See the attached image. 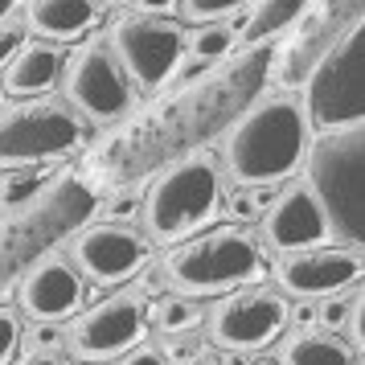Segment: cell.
I'll use <instances>...</instances> for the list:
<instances>
[{
	"label": "cell",
	"instance_id": "cell-1",
	"mask_svg": "<svg viewBox=\"0 0 365 365\" xmlns=\"http://www.w3.org/2000/svg\"><path fill=\"white\" fill-rule=\"evenodd\" d=\"M308 123L292 95H267L234 119L226 135V173L238 185H275L304 165Z\"/></svg>",
	"mask_w": 365,
	"mask_h": 365
},
{
	"label": "cell",
	"instance_id": "cell-2",
	"mask_svg": "<svg viewBox=\"0 0 365 365\" xmlns=\"http://www.w3.org/2000/svg\"><path fill=\"white\" fill-rule=\"evenodd\" d=\"M165 275L181 296H230L263 279L267 255L259 238L242 226H214L168 250Z\"/></svg>",
	"mask_w": 365,
	"mask_h": 365
},
{
	"label": "cell",
	"instance_id": "cell-3",
	"mask_svg": "<svg viewBox=\"0 0 365 365\" xmlns=\"http://www.w3.org/2000/svg\"><path fill=\"white\" fill-rule=\"evenodd\" d=\"M222 197H226V189H222L217 160L210 152H193L185 160H173L152 181L148 197L140 201V214L156 242L177 247L185 238L201 234L210 222H217Z\"/></svg>",
	"mask_w": 365,
	"mask_h": 365
},
{
	"label": "cell",
	"instance_id": "cell-4",
	"mask_svg": "<svg viewBox=\"0 0 365 365\" xmlns=\"http://www.w3.org/2000/svg\"><path fill=\"white\" fill-rule=\"evenodd\" d=\"M308 189L329 217L341 247L361 250L365 242V128L316 135L308 152Z\"/></svg>",
	"mask_w": 365,
	"mask_h": 365
},
{
	"label": "cell",
	"instance_id": "cell-5",
	"mask_svg": "<svg viewBox=\"0 0 365 365\" xmlns=\"http://www.w3.org/2000/svg\"><path fill=\"white\" fill-rule=\"evenodd\" d=\"M304 123L316 132L361 128L365 119V29L353 25L304 78Z\"/></svg>",
	"mask_w": 365,
	"mask_h": 365
},
{
	"label": "cell",
	"instance_id": "cell-6",
	"mask_svg": "<svg viewBox=\"0 0 365 365\" xmlns=\"http://www.w3.org/2000/svg\"><path fill=\"white\" fill-rule=\"evenodd\" d=\"M83 148L78 115L50 99H25L0 111V168H37Z\"/></svg>",
	"mask_w": 365,
	"mask_h": 365
},
{
	"label": "cell",
	"instance_id": "cell-7",
	"mask_svg": "<svg viewBox=\"0 0 365 365\" xmlns=\"http://www.w3.org/2000/svg\"><path fill=\"white\" fill-rule=\"evenodd\" d=\"M144 336H148V299L135 287H123V292H111L107 299L83 308L78 320H70L66 349L74 357H83L86 365H103L144 345Z\"/></svg>",
	"mask_w": 365,
	"mask_h": 365
},
{
	"label": "cell",
	"instance_id": "cell-8",
	"mask_svg": "<svg viewBox=\"0 0 365 365\" xmlns=\"http://www.w3.org/2000/svg\"><path fill=\"white\" fill-rule=\"evenodd\" d=\"M107 46L115 53V62L123 66V74L144 91H156L173 78L177 62L185 58V29L177 21L160 17H119L111 25Z\"/></svg>",
	"mask_w": 365,
	"mask_h": 365
},
{
	"label": "cell",
	"instance_id": "cell-9",
	"mask_svg": "<svg viewBox=\"0 0 365 365\" xmlns=\"http://www.w3.org/2000/svg\"><path fill=\"white\" fill-rule=\"evenodd\" d=\"M292 304L271 292V287H238L230 296H222L210 312V336L217 349L230 353H255V349L275 345L283 329L292 324Z\"/></svg>",
	"mask_w": 365,
	"mask_h": 365
},
{
	"label": "cell",
	"instance_id": "cell-10",
	"mask_svg": "<svg viewBox=\"0 0 365 365\" xmlns=\"http://www.w3.org/2000/svg\"><path fill=\"white\" fill-rule=\"evenodd\" d=\"M66 99L78 107V115L95 123H119L132 111V78L123 74L107 41H86L66 62Z\"/></svg>",
	"mask_w": 365,
	"mask_h": 365
},
{
	"label": "cell",
	"instance_id": "cell-11",
	"mask_svg": "<svg viewBox=\"0 0 365 365\" xmlns=\"http://www.w3.org/2000/svg\"><path fill=\"white\" fill-rule=\"evenodd\" d=\"M353 25H361V0H320L316 9H308V17L299 21V29L292 34V41L275 53V66L271 70H275L279 86H304L308 70H312Z\"/></svg>",
	"mask_w": 365,
	"mask_h": 365
},
{
	"label": "cell",
	"instance_id": "cell-12",
	"mask_svg": "<svg viewBox=\"0 0 365 365\" xmlns=\"http://www.w3.org/2000/svg\"><path fill=\"white\" fill-rule=\"evenodd\" d=\"M148 255L152 242L144 238V230H135L128 222H91L70 247L74 267L103 287L132 279L135 271L148 263Z\"/></svg>",
	"mask_w": 365,
	"mask_h": 365
},
{
	"label": "cell",
	"instance_id": "cell-13",
	"mask_svg": "<svg viewBox=\"0 0 365 365\" xmlns=\"http://www.w3.org/2000/svg\"><path fill=\"white\" fill-rule=\"evenodd\" d=\"M275 279L287 296L324 299L345 296L361 283V250L353 247H312L275 259Z\"/></svg>",
	"mask_w": 365,
	"mask_h": 365
},
{
	"label": "cell",
	"instance_id": "cell-14",
	"mask_svg": "<svg viewBox=\"0 0 365 365\" xmlns=\"http://www.w3.org/2000/svg\"><path fill=\"white\" fill-rule=\"evenodd\" d=\"M83 296H86L83 271L74 267L70 255H58V250L41 255L21 279V308L34 320L62 324V320L83 312Z\"/></svg>",
	"mask_w": 365,
	"mask_h": 365
},
{
	"label": "cell",
	"instance_id": "cell-15",
	"mask_svg": "<svg viewBox=\"0 0 365 365\" xmlns=\"http://www.w3.org/2000/svg\"><path fill=\"white\" fill-rule=\"evenodd\" d=\"M259 217H263L267 247H275L279 255L329 247V238H332L329 217H324L320 201L312 197V189H308L304 181L279 189V193H275V201H271Z\"/></svg>",
	"mask_w": 365,
	"mask_h": 365
},
{
	"label": "cell",
	"instance_id": "cell-16",
	"mask_svg": "<svg viewBox=\"0 0 365 365\" xmlns=\"http://www.w3.org/2000/svg\"><path fill=\"white\" fill-rule=\"evenodd\" d=\"M99 0H29L25 29H34L46 41H78L95 29Z\"/></svg>",
	"mask_w": 365,
	"mask_h": 365
},
{
	"label": "cell",
	"instance_id": "cell-17",
	"mask_svg": "<svg viewBox=\"0 0 365 365\" xmlns=\"http://www.w3.org/2000/svg\"><path fill=\"white\" fill-rule=\"evenodd\" d=\"M62 78V50L50 41H25L4 66V91L17 99H37Z\"/></svg>",
	"mask_w": 365,
	"mask_h": 365
},
{
	"label": "cell",
	"instance_id": "cell-18",
	"mask_svg": "<svg viewBox=\"0 0 365 365\" xmlns=\"http://www.w3.org/2000/svg\"><path fill=\"white\" fill-rule=\"evenodd\" d=\"M283 365H357V349L332 332H296L283 345Z\"/></svg>",
	"mask_w": 365,
	"mask_h": 365
},
{
	"label": "cell",
	"instance_id": "cell-19",
	"mask_svg": "<svg viewBox=\"0 0 365 365\" xmlns=\"http://www.w3.org/2000/svg\"><path fill=\"white\" fill-rule=\"evenodd\" d=\"M255 9L247 13V25H242V46H263L267 37L283 34L287 25H296L304 13H308V4L312 0H250Z\"/></svg>",
	"mask_w": 365,
	"mask_h": 365
},
{
	"label": "cell",
	"instance_id": "cell-20",
	"mask_svg": "<svg viewBox=\"0 0 365 365\" xmlns=\"http://www.w3.org/2000/svg\"><path fill=\"white\" fill-rule=\"evenodd\" d=\"M201 320H205L201 299L181 296V292L160 296V299L148 308V324H152V329H160L165 336H193V332L201 329Z\"/></svg>",
	"mask_w": 365,
	"mask_h": 365
},
{
	"label": "cell",
	"instance_id": "cell-21",
	"mask_svg": "<svg viewBox=\"0 0 365 365\" xmlns=\"http://www.w3.org/2000/svg\"><path fill=\"white\" fill-rule=\"evenodd\" d=\"M234 29L230 25H217V21H210V25H201L197 34L185 41V50H189V58H197V62H205V66H214V62H222L226 53L234 50Z\"/></svg>",
	"mask_w": 365,
	"mask_h": 365
},
{
	"label": "cell",
	"instance_id": "cell-22",
	"mask_svg": "<svg viewBox=\"0 0 365 365\" xmlns=\"http://www.w3.org/2000/svg\"><path fill=\"white\" fill-rule=\"evenodd\" d=\"M357 308H361V296H357V292H353V299H349V296H324V299H320V304L312 308V320L320 324V332H332V336H341V332L353 324Z\"/></svg>",
	"mask_w": 365,
	"mask_h": 365
},
{
	"label": "cell",
	"instance_id": "cell-23",
	"mask_svg": "<svg viewBox=\"0 0 365 365\" xmlns=\"http://www.w3.org/2000/svg\"><path fill=\"white\" fill-rule=\"evenodd\" d=\"M37 189H46V177L41 173H34V168H13L9 181L0 185V205L4 210H17V205L37 197Z\"/></svg>",
	"mask_w": 365,
	"mask_h": 365
},
{
	"label": "cell",
	"instance_id": "cell-24",
	"mask_svg": "<svg viewBox=\"0 0 365 365\" xmlns=\"http://www.w3.org/2000/svg\"><path fill=\"white\" fill-rule=\"evenodd\" d=\"M181 4H185V17L189 21H217L226 13H238L250 0H181Z\"/></svg>",
	"mask_w": 365,
	"mask_h": 365
},
{
	"label": "cell",
	"instance_id": "cell-25",
	"mask_svg": "<svg viewBox=\"0 0 365 365\" xmlns=\"http://www.w3.org/2000/svg\"><path fill=\"white\" fill-rule=\"evenodd\" d=\"M17 349H21V316L13 308H0V365L13 361Z\"/></svg>",
	"mask_w": 365,
	"mask_h": 365
},
{
	"label": "cell",
	"instance_id": "cell-26",
	"mask_svg": "<svg viewBox=\"0 0 365 365\" xmlns=\"http://www.w3.org/2000/svg\"><path fill=\"white\" fill-rule=\"evenodd\" d=\"M34 349L37 353H62V349H66V329H62V324H50V320H37Z\"/></svg>",
	"mask_w": 365,
	"mask_h": 365
},
{
	"label": "cell",
	"instance_id": "cell-27",
	"mask_svg": "<svg viewBox=\"0 0 365 365\" xmlns=\"http://www.w3.org/2000/svg\"><path fill=\"white\" fill-rule=\"evenodd\" d=\"M21 46H25V25H17V21L9 25V21H4V25H0V70L13 62V53H17Z\"/></svg>",
	"mask_w": 365,
	"mask_h": 365
},
{
	"label": "cell",
	"instance_id": "cell-28",
	"mask_svg": "<svg viewBox=\"0 0 365 365\" xmlns=\"http://www.w3.org/2000/svg\"><path fill=\"white\" fill-rule=\"evenodd\" d=\"M222 210H230V217H255L259 210H255V197H250V189H234L230 197H222Z\"/></svg>",
	"mask_w": 365,
	"mask_h": 365
},
{
	"label": "cell",
	"instance_id": "cell-29",
	"mask_svg": "<svg viewBox=\"0 0 365 365\" xmlns=\"http://www.w3.org/2000/svg\"><path fill=\"white\" fill-rule=\"evenodd\" d=\"M123 365H173L160 353V349H152V345H135L132 353H123Z\"/></svg>",
	"mask_w": 365,
	"mask_h": 365
},
{
	"label": "cell",
	"instance_id": "cell-30",
	"mask_svg": "<svg viewBox=\"0 0 365 365\" xmlns=\"http://www.w3.org/2000/svg\"><path fill=\"white\" fill-rule=\"evenodd\" d=\"M160 353H165L168 361H185V357H193V353H197V345H193V336H168Z\"/></svg>",
	"mask_w": 365,
	"mask_h": 365
},
{
	"label": "cell",
	"instance_id": "cell-31",
	"mask_svg": "<svg viewBox=\"0 0 365 365\" xmlns=\"http://www.w3.org/2000/svg\"><path fill=\"white\" fill-rule=\"evenodd\" d=\"M140 201H144V197H119V201H111V210H107V222H128V217L140 210Z\"/></svg>",
	"mask_w": 365,
	"mask_h": 365
},
{
	"label": "cell",
	"instance_id": "cell-32",
	"mask_svg": "<svg viewBox=\"0 0 365 365\" xmlns=\"http://www.w3.org/2000/svg\"><path fill=\"white\" fill-rule=\"evenodd\" d=\"M205 70H210V66H205V62H197V58H181L173 74H177V83H193V78H201Z\"/></svg>",
	"mask_w": 365,
	"mask_h": 365
},
{
	"label": "cell",
	"instance_id": "cell-33",
	"mask_svg": "<svg viewBox=\"0 0 365 365\" xmlns=\"http://www.w3.org/2000/svg\"><path fill=\"white\" fill-rule=\"evenodd\" d=\"M9 365H66L58 353H37V349H29L25 357H17V361H9Z\"/></svg>",
	"mask_w": 365,
	"mask_h": 365
},
{
	"label": "cell",
	"instance_id": "cell-34",
	"mask_svg": "<svg viewBox=\"0 0 365 365\" xmlns=\"http://www.w3.org/2000/svg\"><path fill=\"white\" fill-rule=\"evenodd\" d=\"M135 9H140V17H156V13L177 9V0H135Z\"/></svg>",
	"mask_w": 365,
	"mask_h": 365
},
{
	"label": "cell",
	"instance_id": "cell-35",
	"mask_svg": "<svg viewBox=\"0 0 365 365\" xmlns=\"http://www.w3.org/2000/svg\"><path fill=\"white\" fill-rule=\"evenodd\" d=\"M181 365H222V357L210 353V349H197V353H193V357H185Z\"/></svg>",
	"mask_w": 365,
	"mask_h": 365
},
{
	"label": "cell",
	"instance_id": "cell-36",
	"mask_svg": "<svg viewBox=\"0 0 365 365\" xmlns=\"http://www.w3.org/2000/svg\"><path fill=\"white\" fill-rule=\"evenodd\" d=\"M17 4H21V0H0V25L13 17V9H17Z\"/></svg>",
	"mask_w": 365,
	"mask_h": 365
},
{
	"label": "cell",
	"instance_id": "cell-37",
	"mask_svg": "<svg viewBox=\"0 0 365 365\" xmlns=\"http://www.w3.org/2000/svg\"><path fill=\"white\" fill-rule=\"evenodd\" d=\"M107 4H128V0H107Z\"/></svg>",
	"mask_w": 365,
	"mask_h": 365
}]
</instances>
